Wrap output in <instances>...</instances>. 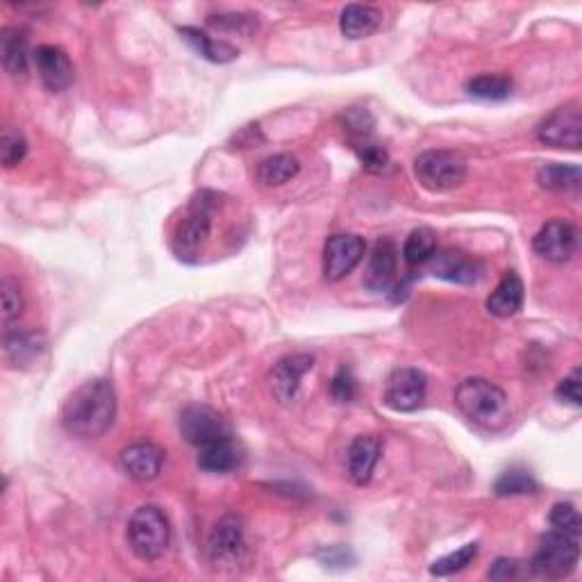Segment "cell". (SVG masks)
Instances as JSON below:
<instances>
[{"label": "cell", "mask_w": 582, "mask_h": 582, "mask_svg": "<svg viewBox=\"0 0 582 582\" xmlns=\"http://www.w3.org/2000/svg\"><path fill=\"white\" fill-rule=\"evenodd\" d=\"M494 492L498 496L535 494L537 492V482L526 469H507L494 482Z\"/></svg>", "instance_id": "obj_29"}, {"label": "cell", "mask_w": 582, "mask_h": 582, "mask_svg": "<svg viewBox=\"0 0 582 582\" xmlns=\"http://www.w3.org/2000/svg\"><path fill=\"white\" fill-rule=\"evenodd\" d=\"M437 253V235L430 228H417L403 244V260L407 266H426Z\"/></svg>", "instance_id": "obj_27"}, {"label": "cell", "mask_w": 582, "mask_h": 582, "mask_svg": "<svg viewBox=\"0 0 582 582\" xmlns=\"http://www.w3.org/2000/svg\"><path fill=\"white\" fill-rule=\"evenodd\" d=\"M489 580H523V578H532L530 573V564L521 562V560H510V557H501V560L494 562V567L489 569Z\"/></svg>", "instance_id": "obj_36"}, {"label": "cell", "mask_w": 582, "mask_h": 582, "mask_svg": "<svg viewBox=\"0 0 582 582\" xmlns=\"http://www.w3.org/2000/svg\"><path fill=\"white\" fill-rule=\"evenodd\" d=\"M367 253V244L360 235H335L323 248V276L330 282H339L360 266Z\"/></svg>", "instance_id": "obj_10"}, {"label": "cell", "mask_w": 582, "mask_h": 582, "mask_svg": "<svg viewBox=\"0 0 582 582\" xmlns=\"http://www.w3.org/2000/svg\"><path fill=\"white\" fill-rule=\"evenodd\" d=\"M344 130L351 146L360 144V141H369L373 132L371 114L367 110H348L344 114Z\"/></svg>", "instance_id": "obj_34"}, {"label": "cell", "mask_w": 582, "mask_h": 582, "mask_svg": "<svg viewBox=\"0 0 582 582\" xmlns=\"http://www.w3.org/2000/svg\"><path fill=\"white\" fill-rule=\"evenodd\" d=\"M426 389H428L426 373L412 367L396 369L387 380L382 401H385L389 410L394 412H414L419 410L423 398H426Z\"/></svg>", "instance_id": "obj_11"}, {"label": "cell", "mask_w": 582, "mask_h": 582, "mask_svg": "<svg viewBox=\"0 0 582 582\" xmlns=\"http://www.w3.org/2000/svg\"><path fill=\"white\" fill-rule=\"evenodd\" d=\"M164 464V451L151 442H137L123 448L121 467L128 478L137 482H151L160 476Z\"/></svg>", "instance_id": "obj_18"}, {"label": "cell", "mask_w": 582, "mask_h": 582, "mask_svg": "<svg viewBox=\"0 0 582 582\" xmlns=\"http://www.w3.org/2000/svg\"><path fill=\"white\" fill-rule=\"evenodd\" d=\"M455 405L473 426L498 432L510 423V401L501 387L485 378H469L455 389Z\"/></svg>", "instance_id": "obj_2"}, {"label": "cell", "mask_w": 582, "mask_h": 582, "mask_svg": "<svg viewBox=\"0 0 582 582\" xmlns=\"http://www.w3.org/2000/svg\"><path fill=\"white\" fill-rule=\"evenodd\" d=\"M180 432L191 446L198 448V451L219 442L223 437L232 435L228 421L207 405H191L187 410H182Z\"/></svg>", "instance_id": "obj_9"}, {"label": "cell", "mask_w": 582, "mask_h": 582, "mask_svg": "<svg viewBox=\"0 0 582 582\" xmlns=\"http://www.w3.org/2000/svg\"><path fill=\"white\" fill-rule=\"evenodd\" d=\"M301 171V164L294 155L289 153H278L271 155L257 164L255 169V180L260 182L262 187H282L287 182L294 180Z\"/></svg>", "instance_id": "obj_24"}, {"label": "cell", "mask_w": 582, "mask_h": 582, "mask_svg": "<svg viewBox=\"0 0 582 582\" xmlns=\"http://www.w3.org/2000/svg\"><path fill=\"white\" fill-rule=\"evenodd\" d=\"M537 139L544 146L562 148V151H578L582 144V112L578 103L557 107L539 123Z\"/></svg>", "instance_id": "obj_7"}, {"label": "cell", "mask_w": 582, "mask_h": 582, "mask_svg": "<svg viewBox=\"0 0 582 582\" xmlns=\"http://www.w3.org/2000/svg\"><path fill=\"white\" fill-rule=\"evenodd\" d=\"M210 28L216 30H228V32H241V35H251L257 23L253 21V16L248 14H221V16H210L207 19Z\"/></svg>", "instance_id": "obj_37"}, {"label": "cell", "mask_w": 582, "mask_h": 582, "mask_svg": "<svg viewBox=\"0 0 582 582\" xmlns=\"http://www.w3.org/2000/svg\"><path fill=\"white\" fill-rule=\"evenodd\" d=\"M116 417V394L110 380H89L62 407V428L71 437H103Z\"/></svg>", "instance_id": "obj_1"}, {"label": "cell", "mask_w": 582, "mask_h": 582, "mask_svg": "<svg viewBox=\"0 0 582 582\" xmlns=\"http://www.w3.org/2000/svg\"><path fill=\"white\" fill-rule=\"evenodd\" d=\"M207 555L210 562L219 569H237L244 562L246 555V539H244V526L237 517L219 519L216 523L210 539H207Z\"/></svg>", "instance_id": "obj_8"}, {"label": "cell", "mask_w": 582, "mask_h": 582, "mask_svg": "<svg viewBox=\"0 0 582 582\" xmlns=\"http://www.w3.org/2000/svg\"><path fill=\"white\" fill-rule=\"evenodd\" d=\"M330 394L339 403L353 401L355 394H357V385H355L353 373L348 369H339L335 373V378H332V382H330Z\"/></svg>", "instance_id": "obj_38"}, {"label": "cell", "mask_w": 582, "mask_h": 582, "mask_svg": "<svg viewBox=\"0 0 582 582\" xmlns=\"http://www.w3.org/2000/svg\"><path fill=\"white\" fill-rule=\"evenodd\" d=\"M235 141H237V144L241 148H253L257 144H262L264 137H262V132H260V126H246L244 130L237 132Z\"/></svg>", "instance_id": "obj_41"}, {"label": "cell", "mask_w": 582, "mask_h": 582, "mask_svg": "<svg viewBox=\"0 0 582 582\" xmlns=\"http://www.w3.org/2000/svg\"><path fill=\"white\" fill-rule=\"evenodd\" d=\"M532 248L546 262L564 264L578 251V228L564 219H553L544 223L532 239Z\"/></svg>", "instance_id": "obj_12"}, {"label": "cell", "mask_w": 582, "mask_h": 582, "mask_svg": "<svg viewBox=\"0 0 582 582\" xmlns=\"http://www.w3.org/2000/svg\"><path fill=\"white\" fill-rule=\"evenodd\" d=\"M539 187L553 194L564 196H576L582 185L580 169L573 164H546L537 173Z\"/></svg>", "instance_id": "obj_26"}, {"label": "cell", "mask_w": 582, "mask_h": 582, "mask_svg": "<svg viewBox=\"0 0 582 582\" xmlns=\"http://www.w3.org/2000/svg\"><path fill=\"white\" fill-rule=\"evenodd\" d=\"M467 91L482 101H505L512 94V80L496 73H482L467 82Z\"/></svg>", "instance_id": "obj_28"}, {"label": "cell", "mask_w": 582, "mask_h": 582, "mask_svg": "<svg viewBox=\"0 0 582 582\" xmlns=\"http://www.w3.org/2000/svg\"><path fill=\"white\" fill-rule=\"evenodd\" d=\"M221 196L216 191H201L191 198V203L187 205V212L182 214V219L178 221L176 230H173V253H176L180 260L194 262L198 260V255L207 244V239L212 235L214 226V216L221 207Z\"/></svg>", "instance_id": "obj_3"}, {"label": "cell", "mask_w": 582, "mask_h": 582, "mask_svg": "<svg viewBox=\"0 0 582 582\" xmlns=\"http://www.w3.org/2000/svg\"><path fill=\"white\" fill-rule=\"evenodd\" d=\"M476 555H478V544L469 542V544H464L462 548H457L455 553L444 555L442 560H437L430 567V573H432V576H439V578L453 576V573L467 569L469 564L476 560Z\"/></svg>", "instance_id": "obj_30"}, {"label": "cell", "mask_w": 582, "mask_h": 582, "mask_svg": "<svg viewBox=\"0 0 582 582\" xmlns=\"http://www.w3.org/2000/svg\"><path fill=\"white\" fill-rule=\"evenodd\" d=\"M44 335L35 330H5V360L14 369H28L44 353Z\"/></svg>", "instance_id": "obj_19"}, {"label": "cell", "mask_w": 582, "mask_h": 582, "mask_svg": "<svg viewBox=\"0 0 582 582\" xmlns=\"http://www.w3.org/2000/svg\"><path fill=\"white\" fill-rule=\"evenodd\" d=\"M314 367V357L307 353H296L289 357H282V360L273 367L271 371V389L273 396L278 398L280 403H291L298 394V387H301V380L305 373H310Z\"/></svg>", "instance_id": "obj_15"}, {"label": "cell", "mask_w": 582, "mask_h": 582, "mask_svg": "<svg viewBox=\"0 0 582 582\" xmlns=\"http://www.w3.org/2000/svg\"><path fill=\"white\" fill-rule=\"evenodd\" d=\"M353 151L357 155V160L364 166V169L371 173H380L387 169L389 164V155L382 146H378L376 141H360V144L353 146Z\"/></svg>", "instance_id": "obj_35"}, {"label": "cell", "mask_w": 582, "mask_h": 582, "mask_svg": "<svg viewBox=\"0 0 582 582\" xmlns=\"http://www.w3.org/2000/svg\"><path fill=\"white\" fill-rule=\"evenodd\" d=\"M555 396L560 398L562 403L580 407L582 405V387H580V369H573L571 376L564 378L555 389Z\"/></svg>", "instance_id": "obj_39"}, {"label": "cell", "mask_w": 582, "mask_h": 582, "mask_svg": "<svg viewBox=\"0 0 582 582\" xmlns=\"http://www.w3.org/2000/svg\"><path fill=\"white\" fill-rule=\"evenodd\" d=\"M548 521H551V530L562 532V535H569L573 539H580L582 532L580 514L571 503H555L551 514H548Z\"/></svg>", "instance_id": "obj_31"}, {"label": "cell", "mask_w": 582, "mask_h": 582, "mask_svg": "<svg viewBox=\"0 0 582 582\" xmlns=\"http://www.w3.org/2000/svg\"><path fill=\"white\" fill-rule=\"evenodd\" d=\"M467 160L462 153L435 148V151L421 153L414 160V176L423 189L432 194H444V191L457 189L467 180Z\"/></svg>", "instance_id": "obj_6"}, {"label": "cell", "mask_w": 582, "mask_h": 582, "mask_svg": "<svg viewBox=\"0 0 582 582\" xmlns=\"http://www.w3.org/2000/svg\"><path fill=\"white\" fill-rule=\"evenodd\" d=\"M319 557L328 569H346V567H351L348 562H353V555L342 546H330L326 548V551H321Z\"/></svg>", "instance_id": "obj_40"}, {"label": "cell", "mask_w": 582, "mask_h": 582, "mask_svg": "<svg viewBox=\"0 0 582 582\" xmlns=\"http://www.w3.org/2000/svg\"><path fill=\"white\" fill-rule=\"evenodd\" d=\"M241 460H244V448L232 435L198 451V467L207 473H230L239 469Z\"/></svg>", "instance_id": "obj_20"}, {"label": "cell", "mask_w": 582, "mask_h": 582, "mask_svg": "<svg viewBox=\"0 0 582 582\" xmlns=\"http://www.w3.org/2000/svg\"><path fill=\"white\" fill-rule=\"evenodd\" d=\"M580 539H573L569 535H562L557 530H548L542 535L537 546V553L530 564L532 578H546V580H562L571 576L578 567L580 560Z\"/></svg>", "instance_id": "obj_5"}, {"label": "cell", "mask_w": 582, "mask_h": 582, "mask_svg": "<svg viewBox=\"0 0 582 582\" xmlns=\"http://www.w3.org/2000/svg\"><path fill=\"white\" fill-rule=\"evenodd\" d=\"M0 55H3V69L12 78H23L28 73L30 48L26 32L19 28H5L0 37Z\"/></svg>", "instance_id": "obj_23"}, {"label": "cell", "mask_w": 582, "mask_h": 582, "mask_svg": "<svg viewBox=\"0 0 582 582\" xmlns=\"http://www.w3.org/2000/svg\"><path fill=\"white\" fill-rule=\"evenodd\" d=\"M382 26V12L373 5H348L339 16V28L346 39H367Z\"/></svg>", "instance_id": "obj_21"}, {"label": "cell", "mask_w": 582, "mask_h": 582, "mask_svg": "<svg viewBox=\"0 0 582 582\" xmlns=\"http://www.w3.org/2000/svg\"><path fill=\"white\" fill-rule=\"evenodd\" d=\"M28 153V141L19 130L5 128L3 137H0V160H3L5 169L21 164L23 157Z\"/></svg>", "instance_id": "obj_32"}, {"label": "cell", "mask_w": 582, "mask_h": 582, "mask_svg": "<svg viewBox=\"0 0 582 582\" xmlns=\"http://www.w3.org/2000/svg\"><path fill=\"white\" fill-rule=\"evenodd\" d=\"M32 60H35L37 73L41 82H44L46 89L51 91H64L73 85V64L69 60L60 46L44 44L39 46L35 53H32Z\"/></svg>", "instance_id": "obj_14"}, {"label": "cell", "mask_w": 582, "mask_h": 582, "mask_svg": "<svg viewBox=\"0 0 582 582\" xmlns=\"http://www.w3.org/2000/svg\"><path fill=\"white\" fill-rule=\"evenodd\" d=\"M0 291H3V326H5V330H10L12 321L19 319L21 312H23L21 287L14 278H3Z\"/></svg>", "instance_id": "obj_33"}, {"label": "cell", "mask_w": 582, "mask_h": 582, "mask_svg": "<svg viewBox=\"0 0 582 582\" xmlns=\"http://www.w3.org/2000/svg\"><path fill=\"white\" fill-rule=\"evenodd\" d=\"M382 455V442L373 435L355 437L346 453V473L355 485H369Z\"/></svg>", "instance_id": "obj_16"}, {"label": "cell", "mask_w": 582, "mask_h": 582, "mask_svg": "<svg viewBox=\"0 0 582 582\" xmlns=\"http://www.w3.org/2000/svg\"><path fill=\"white\" fill-rule=\"evenodd\" d=\"M426 266L435 278L455 282V285H476L485 273V266L480 260L464 251H457V248H446V251L435 253Z\"/></svg>", "instance_id": "obj_13"}, {"label": "cell", "mask_w": 582, "mask_h": 582, "mask_svg": "<svg viewBox=\"0 0 582 582\" xmlns=\"http://www.w3.org/2000/svg\"><path fill=\"white\" fill-rule=\"evenodd\" d=\"M398 251L392 239H380L373 246L369 266L364 271V287L371 291H389L396 285Z\"/></svg>", "instance_id": "obj_17"}, {"label": "cell", "mask_w": 582, "mask_h": 582, "mask_svg": "<svg viewBox=\"0 0 582 582\" xmlns=\"http://www.w3.org/2000/svg\"><path fill=\"white\" fill-rule=\"evenodd\" d=\"M180 37L185 39L198 55L214 64H228L232 60H237L239 55L237 48L228 44V41L212 39L207 32H201L198 28H180Z\"/></svg>", "instance_id": "obj_25"}, {"label": "cell", "mask_w": 582, "mask_h": 582, "mask_svg": "<svg viewBox=\"0 0 582 582\" xmlns=\"http://www.w3.org/2000/svg\"><path fill=\"white\" fill-rule=\"evenodd\" d=\"M523 305V282L517 273L510 271L505 273L498 282L492 296L487 298V310L498 319H507L512 314H517Z\"/></svg>", "instance_id": "obj_22"}, {"label": "cell", "mask_w": 582, "mask_h": 582, "mask_svg": "<svg viewBox=\"0 0 582 582\" xmlns=\"http://www.w3.org/2000/svg\"><path fill=\"white\" fill-rule=\"evenodd\" d=\"M128 544L139 560L155 562L169 551L171 526L157 505H141L128 521Z\"/></svg>", "instance_id": "obj_4"}]
</instances>
